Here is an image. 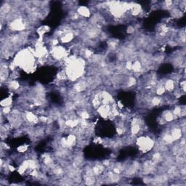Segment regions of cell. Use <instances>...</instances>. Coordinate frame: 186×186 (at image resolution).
Listing matches in <instances>:
<instances>
[{
    "label": "cell",
    "mask_w": 186,
    "mask_h": 186,
    "mask_svg": "<svg viewBox=\"0 0 186 186\" xmlns=\"http://www.w3.org/2000/svg\"><path fill=\"white\" fill-rule=\"evenodd\" d=\"M12 103H13L12 98H7L5 99H3L1 101L2 107H9V106H12Z\"/></svg>",
    "instance_id": "obj_4"
},
{
    "label": "cell",
    "mask_w": 186,
    "mask_h": 186,
    "mask_svg": "<svg viewBox=\"0 0 186 186\" xmlns=\"http://www.w3.org/2000/svg\"><path fill=\"white\" fill-rule=\"evenodd\" d=\"M136 144L138 146L139 150L143 153H147L150 151L154 147L155 143L152 138L148 136H140L136 139Z\"/></svg>",
    "instance_id": "obj_1"
},
{
    "label": "cell",
    "mask_w": 186,
    "mask_h": 186,
    "mask_svg": "<svg viewBox=\"0 0 186 186\" xmlns=\"http://www.w3.org/2000/svg\"><path fill=\"white\" fill-rule=\"evenodd\" d=\"M162 117L166 123H168V122L169 123V122H172L174 120H175L173 113H172V111H171V110H166V111H164L162 114Z\"/></svg>",
    "instance_id": "obj_3"
},
{
    "label": "cell",
    "mask_w": 186,
    "mask_h": 186,
    "mask_svg": "<svg viewBox=\"0 0 186 186\" xmlns=\"http://www.w3.org/2000/svg\"><path fill=\"white\" fill-rule=\"evenodd\" d=\"M77 13L80 15L82 18H86V17H90L91 15V10L90 8L85 6H80L76 9Z\"/></svg>",
    "instance_id": "obj_2"
},
{
    "label": "cell",
    "mask_w": 186,
    "mask_h": 186,
    "mask_svg": "<svg viewBox=\"0 0 186 186\" xmlns=\"http://www.w3.org/2000/svg\"><path fill=\"white\" fill-rule=\"evenodd\" d=\"M17 150L18 151V152H20V153H25L26 151H27V150H28V146H27V145H20V146L17 148Z\"/></svg>",
    "instance_id": "obj_5"
}]
</instances>
